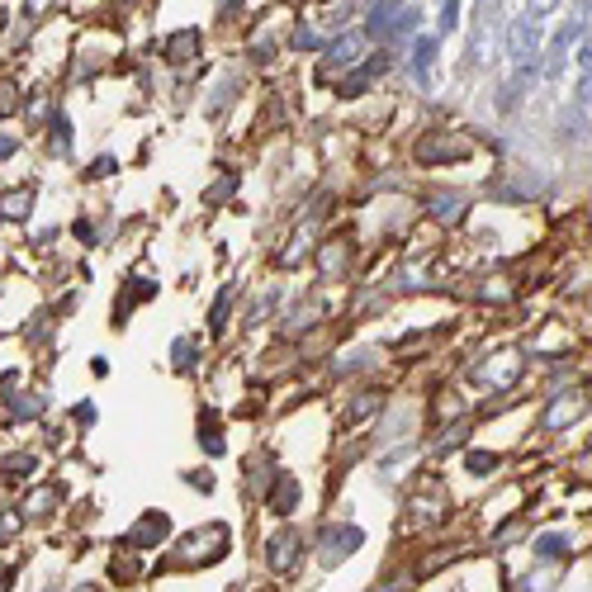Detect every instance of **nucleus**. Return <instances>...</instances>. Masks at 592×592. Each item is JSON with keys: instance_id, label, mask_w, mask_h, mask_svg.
<instances>
[{"instance_id": "obj_6", "label": "nucleus", "mask_w": 592, "mask_h": 592, "mask_svg": "<svg viewBox=\"0 0 592 592\" xmlns=\"http://www.w3.org/2000/svg\"><path fill=\"white\" fill-rule=\"evenodd\" d=\"M266 507L275 512V517H289V512L299 507V479L280 474V479H275V488L266 493Z\"/></svg>"}, {"instance_id": "obj_8", "label": "nucleus", "mask_w": 592, "mask_h": 592, "mask_svg": "<svg viewBox=\"0 0 592 592\" xmlns=\"http://www.w3.org/2000/svg\"><path fill=\"white\" fill-rule=\"evenodd\" d=\"M583 413V398H555V408H550V413L540 417V431H559L564 427V422H574V417Z\"/></svg>"}, {"instance_id": "obj_16", "label": "nucleus", "mask_w": 592, "mask_h": 592, "mask_svg": "<svg viewBox=\"0 0 592 592\" xmlns=\"http://www.w3.org/2000/svg\"><path fill=\"white\" fill-rule=\"evenodd\" d=\"M493 469H498V455H488V450L469 455V474H493Z\"/></svg>"}, {"instance_id": "obj_22", "label": "nucleus", "mask_w": 592, "mask_h": 592, "mask_svg": "<svg viewBox=\"0 0 592 592\" xmlns=\"http://www.w3.org/2000/svg\"><path fill=\"white\" fill-rule=\"evenodd\" d=\"M578 67H583V76H592V43H583V48H578Z\"/></svg>"}, {"instance_id": "obj_24", "label": "nucleus", "mask_w": 592, "mask_h": 592, "mask_svg": "<svg viewBox=\"0 0 592 592\" xmlns=\"http://www.w3.org/2000/svg\"><path fill=\"white\" fill-rule=\"evenodd\" d=\"M24 5H29V15H43V10H48L53 0H24Z\"/></svg>"}, {"instance_id": "obj_19", "label": "nucleus", "mask_w": 592, "mask_h": 592, "mask_svg": "<svg viewBox=\"0 0 592 592\" xmlns=\"http://www.w3.org/2000/svg\"><path fill=\"white\" fill-rule=\"evenodd\" d=\"M379 408V398H356L351 408H346V422H360V417H370Z\"/></svg>"}, {"instance_id": "obj_4", "label": "nucleus", "mask_w": 592, "mask_h": 592, "mask_svg": "<svg viewBox=\"0 0 592 592\" xmlns=\"http://www.w3.org/2000/svg\"><path fill=\"white\" fill-rule=\"evenodd\" d=\"M360 540H365V531H360V526H332V531H327L323 536V564H337V559H346V555H356L360 550Z\"/></svg>"}, {"instance_id": "obj_7", "label": "nucleus", "mask_w": 592, "mask_h": 592, "mask_svg": "<svg viewBox=\"0 0 592 592\" xmlns=\"http://www.w3.org/2000/svg\"><path fill=\"white\" fill-rule=\"evenodd\" d=\"M360 48H365V34L332 38V48H327V67H356V62H360Z\"/></svg>"}, {"instance_id": "obj_21", "label": "nucleus", "mask_w": 592, "mask_h": 592, "mask_svg": "<svg viewBox=\"0 0 592 592\" xmlns=\"http://www.w3.org/2000/svg\"><path fill=\"white\" fill-rule=\"evenodd\" d=\"M337 266H346V252H341L337 242H332V247L323 252V275H337Z\"/></svg>"}, {"instance_id": "obj_12", "label": "nucleus", "mask_w": 592, "mask_h": 592, "mask_svg": "<svg viewBox=\"0 0 592 592\" xmlns=\"http://www.w3.org/2000/svg\"><path fill=\"white\" fill-rule=\"evenodd\" d=\"M57 503V488H43V493H29V503H24V512L29 517H48Z\"/></svg>"}, {"instance_id": "obj_3", "label": "nucleus", "mask_w": 592, "mask_h": 592, "mask_svg": "<svg viewBox=\"0 0 592 592\" xmlns=\"http://www.w3.org/2000/svg\"><path fill=\"white\" fill-rule=\"evenodd\" d=\"M166 531H171L166 512H147V517H138V526L124 536V545H128V550H147V545H162Z\"/></svg>"}, {"instance_id": "obj_18", "label": "nucleus", "mask_w": 592, "mask_h": 592, "mask_svg": "<svg viewBox=\"0 0 592 592\" xmlns=\"http://www.w3.org/2000/svg\"><path fill=\"white\" fill-rule=\"evenodd\" d=\"M555 5H559V0H526V15L536 19V24H545V19L555 15Z\"/></svg>"}, {"instance_id": "obj_20", "label": "nucleus", "mask_w": 592, "mask_h": 592, "mask_svg": "<svg viewBox=\"0 0 592 592\" xmlns=\"http://www.w3.org/2000/svg\"><path fill=\"white\" fill-rule=\"evenodd\" d=\"M228 304H233V299H228V294H218L214 318H209V332H223V327H228Z\"/></svg>"}, {"instance_id": "obj_5", "label": "nucleus", "mask_w": 592, "mask_h": 592, "mask_svg": "<svg viewBox=\"0 0 592 592\" xmlns=\"http://www.w3.org/2000/svg\"><path fill=\"white\" fill-rule=\"evenodd\" d=\"M384 72H389V57H384V53L370 57L360 72L341 76V95H365V90H370V81H375V76H384Z\"/></svg>"}, {"instance_id": "obj_2", "label": "nucleus", "mask_w": 592, "mask_h": 592, "mask_svg": "<svg viewBox=\"0 0 592 592\" xmlns=\"http://www.w3.org/2000/svg\"><path fill=\"white\" fill-rule=\"evenodd\" d=\"M299 555H304V536H299V531H275V536L266 540V564L275 574H289Z\"/></svg>"}, {"instance_id": "obj_17", "label": "nucleus", "mask_w": 592, "mask_h": 592, "mask_svg": "<svg viewBox=\"0 0 592 592\" xmlns=\"http://www.w3.org/2000/svg\"><path fill=\"white\" fill-rule=\"evenodd\" d=\"M34 465H38L34 455H10V460H5V474H10V479H24Z\"/></svg>"}, {"instance_id": "obj_9", "label": "nucleus", "mask_w": 592, "mask_h": 592, "mask_svg": "<svg viewBox=\"0 0 592 592\" xmlns=\"http://www.w3.org/2000/svg\"><path fill=\"white\" fill-rule=\"evenodd\" d=\"M29 204H34V190H10V195H0V218L24 223V218H29Z\"/></svg>"}, {"instance_id": "obj_23", "label": "nucleus", "mask_w": 592, "mask_h": 592, "mask_svg": "<svg viewBox=\"0 0 592 592\" xmlns=\"http://www.w3.org/2000/svg\"><path fill=\"white\" fill-rule=\"evenodd\" d=\"M109 171H114V162H109V157H100V162L90 166V176H109Z\"/></svg>"}, {"instance_id": "obj_15", "label": "nucleus", "mask_w": 592, "mask_h": 592, "mask_svg": "<svg viewBox=\"0 0 592 592\" xmlns=\"http://www.w3.org/2000/svg\"><path fill=\"white\" fill-rule=\"evenodd\" d=\"M536 555H545V559H559V555H569V545L559 536H540L536 540Z\"/></svg>"}, {"instance_id": "obj_1", "label": "nucleus", "mask_w": 592, "mask_h": 592, "mask_svg": "<svg viewBox=\"0 0 592 592\" xmlns=\"http://www.w3.org/2000/svg\"><path fill=\"white\" fill-rule=\"evenodd\" d=\"M469 157V143L455 138V133H427L417 143V162L422 166H441V162H465Z\"/></svg>"}, {"instance_id": "obj_10", "label": "nucleus", "mask_w": 592, "mask_h": 592, "mask_svg": "<svg viewBox=\"0 0 592 592\" xmlns=\"http://www.w3.org/2000/svg\"><path fill=\"white\" fill-rule=\"evenodd\" d=\"M195 53H199V34H195V29H190V34H176L171 43H166V57H171V62H185V57H195Z\"/></svg>"}, {"instance_id": "obj_14", "label": "nucleus", "mask_w": 592, "mask_h": 592, "mask_svg": "<svg viewBox=\"0 0 592 592\" xmlns=\"http://www.w3.org/2000/svg\"><path fill=\"white\" fill-rule=\"evenodd\" d=\"M431 214L446 218V223H450V218H465V199H460V195H436V209H431Z\"/></svg>"}, {"instance_id": "obj_25", "label": "nucleus", "mask_w": 592, "mask_h": 592, "mask_svg": "<svg viewBox=\"0 0 592 592\" xmlns=\"http://www.w3.org/2000/svg\"><path fill=\"white\" fill-rule=\"evenodd\" d=\"M15 152V138H0V157H10Z\"/></svg>"}, {"instance_id": "obj_11", "label": "nucleus", "mask_w": 592, "mask_h": 592, "mask_svg": "<svg viewBox=\"0 0 592 592\" xmlns=\"http://www.w3.org/2000/svg\"><path fill=\"white\" fill-rule=\"evenodd\" d=\"M431 62H436V43H431V38H422V43H417V48H413V72L422 76V81H427Z\"/></svg>"}, {"instance_id": "obj_13", "label": "nucleus", "mask_w": 592, "mask_h": 592, "mask_svg": "<svg viewBox=\"0 0 592 592\" xmlns=\"http://www.w3.org/2000/svg\"><path fill=\"white\" fill-rule=\"evenodd\" d=\"M171 356H176V360H171V365H176V370H195V360H199V346H195V341H185V337H180L176 346H171Z\"/></svg>"}]
</instances>
